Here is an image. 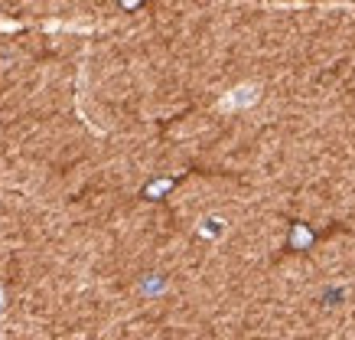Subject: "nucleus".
Masks as SVG:
<instances>
[{
	"label": "nucleus",
	"mask_w": 355,
	"mask_h": 340,
	"mask_svg": "<svg viewBox=\"0 0 355 340\" xmlns=\"http://www.w3.org/2000/svg\"><path fill=\"white\" fill-rule=\"evenodd\" d=\"M0 307H3V288H0Z\"/></svg>",
	"instance_id": "1"
}]
</instances>
